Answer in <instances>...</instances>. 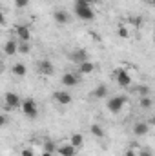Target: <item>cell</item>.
<instances>
[{
	"label": "cell",
	"instance_id": "cell-1",
	"mask_svg": "<svg viewBox=\"0 0 155 156\" xmlns=\"http://www.w3.org/2000/svg\"><path fill=\"white\" fill-rule=\"evenodd\" d=\"M75 15H77L78 18L86 20V22L95 20V11L91 9V5H88L82 0H75Z\"/></svg>",
	"mask_w": 155,
	"mask_h": 156
},
{
	"label": "cell",
	"instance_id": "cell-2",
	"mask_svg": "<svg viewBox=\"0 0 155 156\" xmlns=\"http://www.w3.org/2000/svg\"><path fill=\"white\" fill-rule=\"evenodd\" d=\"M126 102H128V98H126V96H122V94H119V96H112V98L106 102V107H108V111H110V113L117 115V113H120V111H122V107L126 105Z\"/></svg>",
	"mask_w": 155,
	"mask_h": 156
},
{
	"label": "cell",
	"instance_id": "cell-3",
	"mask_svg": "<svg viewBox=\"0 0 155 156\" xmlns=\"http://www.w3.org/2000/svg\"><path fill=\"white\" fill-rule=\"evenodd\" d=\"M20 109H22V113L29 118V120H33V118L39 116V105H37V102H35L33 98L22 100V107H20Z\"/></svg>",
	"mask_w": 155,
	"mask_h": 156
},
{
	"label": "cell",
	"instance_id": "cell-4",
	"mask_svg": "<svg viewBox=\"0 0 155 156\" xmlns=\"http://www.w3.org/2000/svg\"><path fill=\"white\" fill-rule=\"evenodd\" d=\"M22 107V100L17 93H6L4 96V109L11 111V109H20Z\"/></svg>",
	"mask_w": 155,
	"mask_h": 156
},
{
	"label": "cell",
	"instance_id": "cell-5",
	"mask_svg": "<svg viewBox=\"0 0 155 156\" xmlns=\"http://www.w3.org/2000/svg\"><path fill=\"white\" fill-rule=\"evenodd\" d=\"M113 76H115L117 83L120 87H130L131 85V75L128 73L126 67H117L115 71H113Z\"/></svg>",
	"mask_w": 155,
	"mask_h": 156
},
{
	"label": "cell",
	"instance_id": "cell-6",
	"mask_svg": "<svg viewBox=\"0 0 155 156\" xmlns=\"http://www.w3.org/2000/svg\"><path fill=\"white\" fill-rule=\"evenodd\" d=\"M70 58H71V62L73 64H84V62H88V51L86 49H82V47H77V49H73V53L70 55Z\"/></svg>",
	"mask_w": 155,
	"mask_h": 156
},
{
	"label": "cell",
	"instance_id": "cell-7",
	"mask_svg": "<svg viewBox=\"0 0 155 156\" xmlns=\"http://www.w3.org/2000/svg\"><path fill=\"white\" fill-rule=\"evenodd\" d=\"M53 98H55L60 105H70V104L73 102V96H71V93H68V91H55Z\"/></svg>",
	"mask_w": 155,
	"mask_h": 156
},
{
	"label": "cell",
	"instance_id": "cell-8",
	"mask_svg": "<svg viewBox=\"0 0 155 156\" xmlns=\"http://www.w3.org/2000/svg\"><path fill=\"white\" fill-rule=\"evenodd\" d=\"M15 35L18 37L20 42H29L31 40V29H29V26H17Z\"/></svg>",
	"mask_w": 155,
	"mask_h": 156
},
{
	"label": "cell",
	"instance_id": "cell-9",
	"mask_svg": "<svg viewBox=\"0 0 155 156\" xmlns=\"http://www.w3.org/2000/svg\"><path fill=\"white\" fill-rule=\"evenodd\" d=\"M80 75L78 73H64L62 78H60V82H62V85H66V87H73V85H77L78 82H80Z\"/></svg>",
	"mask_w": 155,
	"mask_h": 156
},
{
	"label": "cell",
	"instance_id": "cell-10",
	"mask_svg": "<svg viewBox=\"0 0 155 156\" xmlns=\"http://www.w3.org/2000/svg\"><path fill=\"white\" fill-rule=\"evenodd\" d=\"M39 71H40V75H44V76H51V75L55 73V66H53L49 60H40L39 62Z\"/></svg>",
	"mask_w": 155,
	"mask_h": 156
},
{
	"label": "cell",
	"instance_id": "cell-11",
	"mask_svg": "<svg viewBox=\"0 0 155 156\" xmlns=\"http://www.w3.org/2000/svg\"><path fill=\"white\" fill-rule=\"evenodd\" d=\"M150 133V123L148 122H135L133 125V134L135 136H146Z\"/></svg>",
	"mask_w": 155,
	"mask_h": 156
},
{
	"label": "cell",
	"instance_id": "cell-12",
	"mask_svg": "<svg viewBox=\"0 0 155 156\" xmlns=\"http://www.w3.org/2000/svg\"><path fill=\"white\" fill-rule=\"evenodd\" d=\"M17 51H18V42L15 38L7 40V42L4 44V55H6V56H13Z\"/></svg>",
	"mask_w": 155,
	"mask_h": 156
},
{
	"label": "cell",
	"instance_id": "cell-13",
	"mask_svg": "<svg viewBox=\"0 0 155 156\" xmlns=\"http://www.w3.org/2000/svg\"><path fill=\"white\" fill-rule=\"evenodd\" d=\"M59 154L60 156H77V147H73L71 144H64V145H59Z\"/></svg>",
	"mask_w": 155,
	"mask_h": 156
},
{
	"label": "cell",
	"instance_id": "cell-14",
	"mask_svg": "<svg viewBox=\"0 0 155 156\" xmlns=\"http://www.w3.org/2000/svg\"><path fill=\"white\" fill-rule=\"evenodd\" d=\"M93 71H95V64H93V62H89V60L78 66V75H91Z\"/></svg>",
	"mask_w": 155,
	"mask_h": 156
},
{
	"label": "cell",
	"instance_id": "cell-15",
	"mask_svg": "<svg viewBox=\"0 0 155 156\" xmlns=\"http://www.w3.org/2000/svg\"><path fill=\"white\" fill-rule=\"evenodd\" d=\"M53 18H55V22H57V24H68V22H70V15H68L66 11H62V9L55 11Z\"/></svg>",
	"mask_w": 155,
	"mask_h": 156
},
{
	"label": "cell",
	"instance_id": "cell-16",
	"mask_svg": "<svg viewBox=\"0 0 155 156\" xmlns=\"http://www.w3.org/2000/svg\"><path fill=\"white\" fill-rule=\"evenodd\" d=\"M106 96H108V85L99 83V85L93 89V98H106Z\"/></svg>",
	"mask_w": 155,
	"mask_h": 156
},
{
	"label": "cell",
	"instance_id": "cell-17",
	"mask_svg": "<svg viewBox=\"0 0 155 156\" xmlns=\"http://www.w3.org/2000/svg\"><path fill=\"white\" fill-rule=\"evenodd\" d=\"M70 144L73 145V147H82V144H84V136L80 134V133H73L71 136H70Z\"/></svg>",
	"mask_w": 155,
	"mask_h": 156
},
{
	"label": "cell",
	"instance_id": "cell-18",
	"mask_svg": "<svg viewBox=\"0 0 155 156\" xmlns=\"http://www.w3.org/2000/svg\"><path fill=\"white\" fill-rule=\"evenodd\" d=\"M11 71H13V75H15V76H18V78L26 76V73H28V69H26V66H24V64H15Z\"/></svg>",
	"mask_w": 155,
	"mask_h": 156
},
{
	"label": "cell",
	"instance_id": "cell-19",
	"mask_svg": "<svg viewBox=\"0 0 155 156\" xmlns=\"http://www.w3.org/2000/svg\"><path fill=\"white\" fill-rule=\"evenodd\" d=\"M139 105H141V109H152L153 100H152L150 96H142V98H141V102H139Z\"/></svg>",
	"mask_w": 155,
	"mask_h": 156
},
{
	"label": "cell",
	"instance_id": "cell-20",
	"mask_svg": "<svg viewBox=\"0 0 155 156\" xmlns=\"http://www.w3.org/2000/svg\"><path fill=\"white\" fill-rule=\"evenodd\" d=\"M91 134H93L95 138H104V129H102L100 125L93 123V125H91Z\"/></svg>",
	"mask_w": 155,
	"mask_h": 156
},
{
	"label": "cell",
	"instance_id": "cell-21",
	"mask_svg": "<svg viewBox=\"0 0 155 156\" xmlns=\"http://www.w3.org/2000/svg\"><path fill=\"white\" fill-rule=\"evenodd\" d=\"M117 35L120 38H130V29L126 26H117Z\"/></svg>",
	"mask_w": 155,
	"mask_h": 156
},
{
	"label": "cell",
	"instance_id": "cell-22",
	"mask_svg": "<svg viewBox=\"0 0 155 156\" xmlns=\"http://www.w3.org/2000/svg\"><path fill=\"white\" fill-rule=\"evenodd\" d=\"M29 51H31V44L29 42H18V53L28 55Z\"/></svg>",
	"mask_w": 155,
	"mask_h": 156
},
{
	"label": "cell",
	"instance_id": "cell-23",
	"mask_svg": "<svg viewBox=\"0 0 155 156\" xmlns=\"http://www.w3.org/2000/svg\"><path fill=\"white\" fill-rule=\"evenodd\" d=\"M59 147L55 145V142H51V140H47L46 144H44V147H42V151H46V153H55Z\"/></svg>",
	"mask_w": 155,
	"mask_h": 156
},
{
	"label": "cell",
	"instance_id": "cell-24",
	"mask_svg": "<svg viewBox=\"0 0 155 156\" xmlns=\"http://www.w3.org/2000/svg\"><path fill=\"white\" fill-rule=\"evenodd\" d=\"M28 5H29V0H15V7H18V9H24Z\"/></svg>",
	"mask_w": 155,
	"mask_h": 156
},
{
	"label": "cell",
	"instance_id": "cell-25",
	"mask_svg": "<svg viewBox=\"0 0 155 156\" xmlns=\"http://www.w3.org/2000/svg\"><path fill=\"white\" fill-rule=\"evenodd\" d=\"M137 156H153V154H152L150 149H142V151H139V154Z\"/></svg>",
	"mask_w": 155,
	"mask_h": 156
},
{
	"label": "cell",
	"instance_id": "cell-26",
	"mask_svg": "<svg viewBox=\"0 0 155 156\" xmlns=\"http://www.w3.org/2000/svg\"><path fill=\"white\" fill-rule=\"evenodd\" d=\"M130 24H133V26H141V18H139V16H133V18H130Z\"/></svg>",
	"mask_w": 155,
	"mask_h": 156
},
{
	"label": "cell",
	"instance_id": "cell-27",
	"mask_svg": "<svg viewBox=\"0 0 155 156\" xmlns=\"http://www.w3.org/2000/svg\"><path fill=\"white\" fill-rule=\"evenodd\" d=\"M22 156H35V153L31 151V149H22V153H20Z\"/></svg>",
	"mask_w": 155,
	"mask_h": 156
},
{
	"label": "cell",
	"instance_id": "cell-28",
	"mask_svg": "<svg viewBox=\"0 0 155 156\" xmlns=\"http://www.w3.org/2000/svg\"><path fill=\"white\" fill-rule=\"evenodd\" d=\"M6 123H7V116L2 115V116H0V125H6Z\"/></svg>",
	"mask_w": 155,
	"mask_h": 156
},
{
	"label": "cell",
	"instance_id": "cell-29",
	"mask_svg": "<svg viewBox=\"0 0 155 156\" xmlns=\"http://www.w3.org/2000/svg\"><path fill=\"white\" fill-rule=\"evenodd\" d=\"M124 156H137V153H135V151H131V149H128V151L124 153Z\"/></svg>",
	"mask_w": 155,
	"mask_h": 156
},
{
	"label": "cell",
	"instance_id": "cell-30",
	"mask_svg": "<svg viewBox=\"0 0 155 156\" xmlns=\"http://www.w3.org/2000/svg\"><path fill=\"white\" fill-rule=\"evenodd\" d=\"M82 2H86V4H88V5H93V4H95V2H97V0H82Z\"/></svg>",
	"mask_w": 155,
	"mask_h": 156
},
{
	"label": "cell",
	"instance_id": "cell-31",
	"mask_svg": "<svg viewBox=\"0 0 155 156\" xmlns=\"http://www.w3.org/2000/svg\"><path fill=\"white\" fill-rule=\"evenodd\" d=\"M148 123H150V125H155V116L150 118V120H148Z\"/></svg>",
	"mask_w": 155,
	"mask_h": 156
},
{
	"label": "cell",
	"instance_id": "cell-32",
	"mask_svg": "<svg viewBox=\"0 0 155 156\" xmlns=\"http://www.w3.org/2000/svg\"><path fill=\"white\" fill-rule=\"evenodd\" d=\"M40 156H53V153H46V151H42V154Z\"/></svg>",
	"mask_w": 155,
	"mask_h": 156
},
{
	"label": "cell",
	"instance_id": "cell-33",
	"mask_svg": "<svg viewBox=\"0 0 155 156\" xmlns=\"http://www.w3.org/2000/svg\"><path fill=\"white\" fill-rule=\"evenodd\" d=\"M148 2H153V4H155V0H148Z\"/></svg>",
	"mask_w": 155,
	"mask_h": 156
},
{
	"label": "cell",
	"instance_id": "cell-34",
	"mask_svg": "<svg viewBox=\"0 0 155 156\" xmlns=\"http://www.w3.org/2000/svg\"><path fill=\"white\" fill-rule=\"evenodd\" d=\"M153 40H155V33H153Z\"/></svg>",
	"mask_w": 155,
	"mask_h": 156
}]
</instances>
